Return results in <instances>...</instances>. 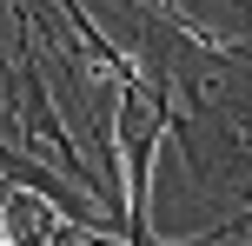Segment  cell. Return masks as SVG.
<instances>
[{
	"instance_id": "obj_1",
	"label": "cell",
	"mask_w": 252,
	"mask_h": 246,
	"mask_svg": "<svg viewBox=\"0 0 252 246\" xmlns=\"http://www.w3.org/2000/svg\"><path fill=\"white\" fill-rule=\"evenodd\" d=\"M7 180H13V186H33V193L47 200V207H60L73 226H93V207L80 200V180H53V173L33 167L27 153H7Z\"/></svg>"
}]
</instances>
